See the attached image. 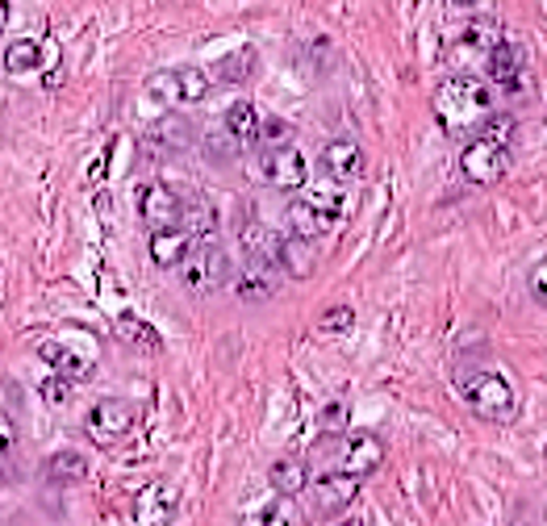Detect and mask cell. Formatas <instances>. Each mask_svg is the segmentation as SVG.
<instances>
[{"label":"cell","mask_w":547,"mask_h":526,"mask_svg":"<svg viewBox=\"0 0 547 526\" xmlns=\"http://www.w3.org/2000/svg\"><path fill=\"white\" fill-rule=\"evenodd\" d=\"M117 339H122V343H130V347H138V351H147V355L163 351L159 330H155L151 322L134 318V314H122V318H117Z\"/></svg>","instance_id":"cell-23"},{"label":"cell","mask_w":547,"mask_h":526,"mask_svg":"<svg viewBox=\"0 0 547 526\" xmlns=\"http://www.w3.org/2000/svg\"><path fill=\"white\" fill-rule=\"evenodd\" d=\"M222 130L234 138V147H255V134H259V109L251 101H234L222 113Z\"/></svg>","instance_id":"cell-19"},{"label":"cell","mask_w":547,"mask_h":526,"mask_svg":"<svg viewBox=\"0 0 547 526\" xmlns=\"http://www.w3.org/2000/svg\"><path fill=\"white\" fill-rule=\"evenodd\" d=\"M451 5H460V9H464V5H477V0H451Z\"/></svg>","instance_id":"cell-38"},{"label":"cell","mask_w":547,"mask_h":526,"mask_svg":"<svg viewBox=\"0 0 547 526\" xmlns=\"http://www.w3.org/2000/svg\"><path fill=\"white\" fill-rule=\"evenodd\" d=\"M456 389H460V397L468 401V410L481 414V418H489V422H510V418L518 414V393H514V385H510L502 372H493V368L460 372V376H456Z\"/></svg>","instance_id":"cell-2"},{"label":"cell","mask_w":547,"mask_h":526,"mask_svg":"<svg viewBox=\"0 0 547 526\" xmlns=\"http://www.w3.org/2000/svg\"><path fill=\"white\" fill-rule=\"evenodd\" d=\"M42 63V46L34 38H17L5 46V71L9 76H30V71Z\"/></svg>","instance_id":"cell-25"},{"label":"cell","mask_w":547,"mask_h":526,"mask_svg":"<svg viewBox=\"0 0 547 526\" xmlns=\"http://www.w3.org/2000/svg\"><path fill=\"white\" fill-rule=\"evenodd\" d=\"M276 268L280 272H289L293 280H305V276H314L318 268V251L314 243H305V238H280V255H276Z\"/></svg>","instance_id":"cell-17"},{"label":"cell","mask_w":547,"mask_h":526,"mask_svg":"<svg viewBox=\"0 0 547 526\" xmlns=\"http://www.w3.org/2000/svg\"><path fill=\"white\" fill-rule=\"evenodd\" d=\"M255 51H251V46H239V51H234V55H226L222 63H218V80L222 84H247L251 76H255Z\"/></svg>","instance_id":"cell-27"},{"label":"cell","mask_w":547,"mask_h":526,"mask_svg":"<svg viewBox=\"0 0 547 526\" xmlns=\"http://www.w3.org/2000/svg\"><path fill=\"white\" fill-rule=\"evenodd\" d=\"M188 142H193V130H188V122H180V117H168V122L155 126V134H151L155 155H180Z\"/></svg>","instance_id":"cell-24"},{"label":"cell","mask_w":547,"mask_h":526,"mask_svg":"<svg viewBox=\"0 0 547 526\" xmlns=\"http://www.w3.org/2000/svg\"><path fill=\"white\" fill-rule=\"evenodd\" d=\"M239 247L247 255V263H264V268H276V255H280V234L272 226H264L259 218H247L239 226Z\"/></svg>","instance_id":"cell-13"},{"label":"cell","mask_w":547,"mask_h":526,"mask_svg":"<svg viewBox=\"0 0 547 526\" xmlns=\"http://www.w3.org/2000/svg\"><path fill=\"white\" fill-rule=\"evenodd\" d=\"M355 326V309L351 305H330L326 314L318 318V330L322 334H347Z\"/></svg>","instance_id":"cell-29"},{"label":"cell","mask_w":547,"mask_h":526,"mask_svg":"<svg viewBox=\"0 0 547 526\" xmlns=\"http://www.w3.org/2000/svg\"><path fill=\"white\" fill-rule=\"evenodd\" d=\"M147 251H151V263H155V268H180L184 255L193 251V238H188L180 226H176V230H155Z\"/></svg>","instance_id":"cell-18"},{"label":"cell","mask_w":547,"mask_h":526,"mask_svg":"<svg viewBox=\"0 0 547 526\" xmlns=\"http://www.w3.org/2000/svg\"><path fill=\"white\" fill-rule=\"evenodd\" d=\"M314 451L330 460L322 472H343V476H351V481H364V476H372L380 464H385V443H380L376 435H368V430H351V435H339V439H322Z\"/></svg>","instance_id":"cell-3"},{"label":"cell","mask_w":547,"mask_h":526,"mask_svg":"<svg viewBox=\"0 0 547 526\" xmlns=\"http://www.w3.org/2000/svg\"><path fill=\"white\" fill-rule=\"evenodd\" d=\"M343 422H347V405H339V401H335V405H326V414H322V426H326V430H339Z\"/></svg>","instance_id":"cell-35"},{"label":"cell","mask_w":547,"mask_h":526,"mask_svg":"<svg viewBox=\"0 0 547 526\" xmlns=\"http://www.w3.org/2000/svg\"><path fill=\"white\" fill-rule=\"evenodd\" d=\"M42 476H46V481H51V485L71 489V485L88 481V460L80 456V451H55V456H46Z\"/></svg>","instance_id":"cell-21"},{"label":"cell","mask_w":547,"mask_h":526,"mask_svg":"<svg viewBox=\"0 0 547 526\" xmlns=\"http://www.w3.org/2000/svg\"><path fill=\"white\" fill-rule=\"evenodd\" d=\"M259 147H289L293 142V122H284V117H264L259 113V134H255Z\"/></svg>","instance_id":"cell-28"},{"label":"cell","mask_w":547,"mask_h":526,"mask_svg":"<svg viewBox=\"0 0 547 526\" xmlns=\"http://www.w3.org/2000/svg\"><path fill=\"white\" fill-rule=\"evenodd\" d=\"M38 355L46 364L55 368V376H63V380H88L92 376V368H97V355H76L71 347H63V343H55V339H46L42 347H38Z\"/></svg>","instance_id":"cell-14"},{"label":"cell","mask_w":547,"mask_h":526,"mask_svg":"<svg viewBox=\"0 0 547 526\" xmlns=\"http://www.w3.org/2000/svg\"><path fill=\"white\" fill-rule=\"evenodd\" d=\"M9 21H13V9H9V0H0V34L9 30Z\"/></svg>","instance_id":"cell-36"},{"label":"cell","mask_w":547,"mask_h":526,"mask_svg":"<svg viewBox=\"0 0 547 526\" xmlns=\"http://www.w3.org/2000/svg\"><path fill=\"white\" fill-rule=\"evenodd\" d=\"M138 418H142V405H138V401H126V397H101V401L88 405V414H84V435L97 443V447H113V443H122L130 430L138 426Z\"/></svg>","instance_id":"cell-4"},{"label":"cell","mask_w":547,"mask_h":526,"mask_svg":"<svg viewBox=\"0 0 547 526\" xmlns=\"http://www.w3.org/2000/svg\"><path fill=\"white\" fill-rule=\"evenodd\" d=\"M180 280L188 293H218L230 280V255L213 243V238L209 243H193V251L180 263Z\"/></svg>","instance_id":"cell-6"},{"label":"cell","mask_w":547,"mask_h":526,"mask_svg":"<svg viewBox=\"0 0 547 526\" xmlns=\"http://www.w3.org/2000/svg\"><path fill=\"white\" fill-rule=\"evenodd\" d=\"M297 501L293 497H272L268 506H259L255 514H247V526H297Z\"/></svg>","instance_id":"cell-26"},{"label":"cell","mask_w":547,"mask_h":526,"mask_svg":"<svg viewBox=\"0 0 547 526\" xmlns=\"http://www.w3.org/2000/svg\"><path fill=\"white\" fill-rule=\"evenodd\" d=\"M339 218H343L339 193H305V197H297L289 205V234L305 238V243H314V238H322Z\"/></svg>","instance_id":"cell-7"},{"label":"cell","mask_w":547,"mask_h":526,"mask_svg":"<svg viewBox=\"0 0 547 526\" xmlns=\"http://www.w3.org/2000/svg\"><path fill=\"white\" fill-rule=\"evenodd\" d=\"M138 213H142V222L151 226V234L155 230H176L180 226V213H184V197L176 193L172 184L155 180V184H147L138 193Z\"/></svg>","instance_id":"cell-10"},{"label":"cell","mask_w":547,"mask_h":526,"mask_svg":"<svg viewBox=\"0 0 547 526\" xmlns=\"http://www.w3.org/2000/svg\"><path fill=\"white\" fill-rule=\"evenodd\" d=\"M322 172L335 180V188L351 184V180H360L364 172V151H360V142L355 138H330L326 147H322Z\"/></svg>","instance_id":"cell-11"},{"label":"cell","mask_w":547,"mask_h":526,"mask_svg":"<svg viewBox=\"0 0 547 526\" xmlns=\"http://www.w3.org/2000/svg\"><path fill=\"white\" fill-rule=\"evenodd\" d=\"M489 80L497 88H514L522 80V46L502 38V42H493V51H489Z\"/></svg>","instance_id":"cell-16"},{"label":"cell","mask_w":547,"mask_h":526,"mask_svg":"<svg viewBox=\"0 0 547 526\" xmlns=\"http://www.w3.org/2000/svg\"><path fill=\"white\" fill-rule=\"evenodd\" d=\"M268 481L276 489V497H301L314 481V472H309V460L305 456H280L272 468H268Z\"/></svg>","instance_id":"cell-15"},{"label":"cell","mask_w":547,"mask_h":526,"mask_svg":"<svg viewBox=\"0 0 547 526\" xmlns=\"http://www.w3.org/2000/svg\"><path fill=\"white\" fill-rule=\"evenodd\" d=\"M209 88H213L209 71L184 63V67H168V71H159V76H151L147 97L168 105V109H180V105H201L209 97Z\"/></svg>","instance_id":"cell-5"},{"label":"cell","mask_w":547,"mask_h":526,"mask_svg":"<svg viewBox=\"0 0 547 526\" xmlns=\"http://www.w3.org/2000/svg\"><path fill=\"white\" fill-rule=\"evenodd\" d=\"M42 397L51 401V405H63V401L71 397V380H63V376H51V380H42Z\"/></svg>","instance_id":"cell-33"},{"label":"cell","mask_w":547,"mask_h":526,"mask_svg":"<svg viewBox=\"0 0 547 526\" xmlns=\"http://www.w3.org/2000/svg\"><path fill=\"white\" fill-rule=\"evenodd\" d=\"M514 117L510 113H493L489 122L481 126V138H489V142H502V147H514Z\"/></svg>","instance_id":"cell-30"},{"label":"cell","mask_w":547,"mask_h":526,"mask_svg":"<svg viewBox=\"0 0 547 526\" xmlns=\"http://www.w3.org/2000/svg\"><path fill=\"white\" fill-rule=\"evenodd\" d=\"M180 230L193 238V243H209L213 230H218V209H213L209 201H184Z\"/></svg>","instance_id":"cell-22"},{"label":"cell","mask_w":547,"mask_h":526,"mask_svg":"<svg viewBox=\"0 0 547 526\" xmlns=\"http://www.w3.org/2000/svg\"><path fill=\"white\" fill-rule=\"evenodd\" d=\"M339 526H368V518H343Z\"/></svg>","instance_id":"cell-37"},{"label":"cell","mask_w":547,"mask_h":526,"mask_svg":"<svg viewBox=\"0 0 547 526\" xmlns=\"http://www.w3.org/2000/svg\"><path fill=\"white\" fill-rule=\"evenodd\" d=\"M460 172L464 180L472 184H497L506 172H510V147H502V142H489L481 134L468 138V147L460 151Z\"/></svg>","instance_id":"cell-8"},{"label":"cell","mask_w":547,"mask_h":526,"mask_svg":"<svg viewBox=\"0 0 547 526\" xmlns=\"http://www.w3.org/2000/svg\"><path fill=\"white\" fill-rule=\"evenodd\" d=\"M527 289L539 305H547V259H539L535 268H531V280H527Z\"/></svg>","instance_id":"cell-34"},{"label":"cell","mask_w":547,"mask_h":526,"mask_svg":"<svg viewBox=\"0 0 547 526\" xmlns=\"http://www.w3.org/2000/svg\"><path fill=\"white\" fill-rule=\"evenodd\" d=\"M435 117L447 134H481L493 117V88L472 76H451L435 88Z\"/></svg>","instance_id":"cell-1"},{"label":"cell","mask_w":547,"mask_h":526,"mask_svg":"<svg viewBox=\"0 0 547 526\" xmlns=\"http://www.w3.org/2000/svg\"><path fill=\"white\" fill-rule=\"evenodd\" d=\"M276 268H264V263H247V268L234 276V293L239 301H268L276 297Z\"/></svg>","instance_id":"cell-20"},{"label":"cell","mask_w":547,"mask_h":526,"mask_svg":"<svg viewBox=\"0 0 547 526\" xmlns=\"http://www.w3.org/2000/svg\"><path fill=\"white\" fill-rule=\"evenodd\" d=\"M13 451H17V426H13V418L5 410H0V464H5Z\"/></svg>","instance_id":"cell-32"},{"label":"cell","mask_w":547,"mask_h":526,"mask_svg":"<svg viewBox=\"0 0 547 526\" xmlns=\"http://www.w3.org/2000/svg\"><path fill=\"white\" fill-rule=\"evenodd\" d=\"M259 176H264L272 188H280V193H301L309 184V163L293 142L289 147H268L259 155Z\"/></svg>","instance_id":"cell-9"},{"label":"cell","mask_w":547,"mask_h":526,"mask_svg":"<svg viewBox=\"0 0 547 526\" xmlns=\"http://www.w3.org/2000/svg\"><path fill=\"white\" fill-rule=\"evenodd\" d=\"M309 493H314L318 514H339V510H347L351 501H355V493H360V481H351V476H343V472H314Z\"/></svg>","instance_id":"cell-12"},{"label":"cell","mask_w":547,"mask_h":526,"mask_svg":"<svg viewBox=\"0 0 547 526\" xmlns=\"http://www.w3.org/2000/svg\"><path fill=\"white\" fill-rule=\"evenodd\" d=\"M205 155L222 163V159H234V155H239V147H234V138H230V134L222 130L218 138H213V134H209V142H205Z\"/></svg>","instance_id":"cell-31"}]
</instances>
